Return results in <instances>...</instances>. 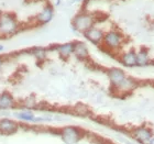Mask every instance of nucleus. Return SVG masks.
Here are the masks:
<instances>
[{"label": "nucleus", "instance_id": "obj_1", "mask_svg": "<svg viewBox=\"0 0 154 144\" xmlns=\"http://www.w3.org/2000/svg\"><path fill=\"white\" fill-rule=\"evenodd\" d=\"M127 42L128 40L125 33L117 28H111L107 30L105 33L103 44L100 47H103L107 53L111 55H118L123 51V47L127 44Z\"/></svg>", "mask_w": 154, "mask_h": 144}, {"label": "nucleus", "instance_id": "obj_2", "mask_svg": "<svg viewBox=\"0 0 154 144\" xmlns=\"http://www.w3.org/2000/svg\"><path fill=\"white\" fill-rule=\"evenodd\" d=\"M99 23V19L96 13H93L88 10H82L77 12L71 20V28L73 32L77 34H82L88 31L90 28Z\"/></svg>", "mask_w": 154, "mask_h": 144}, {"label": "nucleus", "instance_id": "obj_3", "mask_svg": "<svg viewBox=\"0 0 154 144\" xmlns=\"http://www.w3.org/2000/svg\"><path fill=\"white\" fill-rule=\"evenodd\" d=\"M20 22L11 12L0 13V38H10L19 32Z\"/></svg>", "mask_w": 154, "mask_h": 144}, {"label": "nucleus", "instance_id": "obj_4", "mask_svg": "<svg viewBox=\"0 0 154 144\" xmlns=\"http://www.w3.org/2000/svg\"><path fill=\"white\" fill-rule=\"evenodd\" d=\"M58 136L64 144H78L85 138V131L77 125L68 124L58 130Z\"/></svg>", "mask_w": 154, "mask_h": 144}, {"label": "nucleus", "instance_id": "obj_5", "mask_svg": "<svg viewBox=\"0 0 154 144\" xmlns=\"http://www.w3.org/2000/svg\"><path fill=\"white\" fill-rule=\"evenodd\" d=\"M153 135V129L146 124L138 125L131 130L132 140L138 144H148V142L151 140Z\"/></svg>", "mask_w": 154, "mask_h": 144}, {"label": "nucleus", "instance_id": "obj_6", "mask_svg": "<svg viewBox=\"0 0 154 144\" xmlns=\"http://www.w3.org/2000/svg\"><path fill=\"white\" fill-rule=\"evenodd\" d=\"M106 75L108 80H109L111 91L113 89H116L123 81V79H125V77L128 76V74L125 73V69H122L121 67H117V66H112V67L107 68Z\"/></svg>", "mask_w": 154, "mask_h": 144}, {"label": "nucleus", "instance_id": "obj_7", "mask_svg": "<svg viewBox=\"0 0 154 144\" xmlns=\"http://www.w3.org/2000/svg\"><path fill=\"white\" fill-rule=\"evenodd\" d=\"M107 30H105L103 28L98 26L97 23L96 26H94L93 28H90L88 31L84 33L83 36L88 43L95 45V46H101L103 41V36L106 33Z\"/></svg>", "mask_w": 154, "mask_h": 144}, {"label": "nucleus", "instance_id": "obj_8", "mask_svg": "<svg viewBox=\"0 0 154 144\" xmlns=\"http://www.w3.org/2000/svg\"><path fill=\"white\" fill-rule=\"evenodd\" d=\"M139 86H140L139 80L137 78H134V77L128 75L123 79V81L116 89L112 90V93H115L117 96H127L129 93H133Z\"/></svg>", "mask_w": 154, "mask_h": 144}, {"label": "nucleus", "instance_id": "obj_9", "mask_svg": "<svg viewBox=\"0 0 154 144\" xmlns=\"http://www.w3.org/2000/svg\"><path fill=\"white\" fill-rule=\"evenodd\" d=\"M20 130V123L16 119H11L9 117L0 118V134L10 136L17 134Z\"/></svg>", "mask_w": 154, "mask_h": 144}, {"label": "nucleus", "instance_id": "obj_10", "mask_svg": "<svg viewBox=\"0 0 154 144\" xmlns=\"http://www.w3.org/2000/svg\"><path fill=\"white\" fill-rule=\"evenodd\" d=\"M55 14L54 6H52L51 3H46L43 8L35 14L34 21L36 26H46L51 22Z\"/></svg>", "mask_w": 154, "mask_h": 144}, {"label": "nucleus", "instance_id": "obj_11", "mask_svg": "<svg viewBox=\"0 0 154 144\" xmlns=\"http://www.w3.org/2000/svg\"><path fill=\"white\" fill-rule=\"evenodd\" d=\"M119 63L125 68H135L137 67V50L133 47L129 48L127 51H122L118 54Z\"/></svg>", "mask_w": 154, "mask_h": 144}, {"label": "nucleus", "instance_id": "obj_12", "mask_svg": "<svg viewBox=\"0 0 154 144\" xmlns=\"http://www.w3.org/2000/svg\"><path fill=\"white\" fill-rule=\"evenodd\" d=\"M73 56L78 61H88L90 57V52L88 45L84 41H74V53H73Z\"/></svg>", "mask_w": 154, "mask_h": 144}, {"label": "nucleus", "instance_id": "obj_13", "mask_svg": "<svg viewBox=\"0 0 154 144\" xmlns=\"http://www.w3.org/2000/svg\"><path fill=\"white\" fill-rule=\"evenodd\" d=\"M53 51L56 52L62 60H68L73 56V53H74V41L54 45Z\"/></svg>", "mask_w": 154, "mask_h": 144}, {"label": "nucleus", "instance_id": "obj_14", "mask_svg": "<svg viewBox=\"0 0 154 144\" xmlns=\"http://www.w3.org/2000/svg\"><path fill=\"white\" fill-rule=\"evenodd\" d=\"M153 64L150 51L146 47H140L137 50V67L145 68Z\"/></svg>", "mask_w": 154, "mask_h": 144}, {"label": "nucleus", "instance_id": "obj_15", "mask_svg": "<svg viewBox=\"0 0 154 144\" xmlns=\"http://www.w3.org/2000/svg\"><path fill=\"white\" fill-rule=\"evenodd\" d=\"M18 106V101L13 95L9 91H3L0 93V111H7L14 109Z\"/></svg>", "mask_w": 154, "mask_h": 144}, {"label": "nucleus", "instance_id": "obj_16", "mask_svg": "<svg viewBox=\"0 0 154 144\" xmlns=\"http://www.w3.org/2000/svg\"><path fill=\"white\" fill-rule=\"evenodd\" d=\"M13 117L17 121L23 122V123H35L36 115L33 110L30 109H22L20 111H16L13 113Z\"/></svg>", "mask_w": 154, "mask_h": 144}, {"label": "nucleus", "instance_id": "obj_17", "mask_svg": "<svg viewBox=\"0 0 154 144\" xmlns=\"http://www.w3.org/2000/svg\"><path fill=\"white\" fill-rule=\"evenodd\" d=\"M29 54L32 55L38 63H43L48 57V48L43 47V46H35L30 50Z\"/></svg>", "mask_w": 154, "mask_h": 144}, {"label": "nucleus", "instance_id": "obj_18", "mask_svg": "<svg viewBox=\"0 0 154 144\" xmlns=\"http://www.w3.org/2000/svg\"><path fill=\"white\" fill-rule=\"evenodd\" d=\"M38 101L36 100L35 97L30 96L26 97V99L22 101V107L24 109H30V110H34V109L38 108Z\"/></svg>", "mask_w": 154, "mask_h": 144}, {"label": "nucleus", "instance_id": "obj_19", "mask_svg": "<svg viewBox=\"0 0 154 144\" xmlns=\"http://www.w3.org/2000/svg\"><path fill=\"white\" fill-rule=\"evenodd\" d=\"M5 63H6V60H5V57L0 55V71H2L3 66H5Z\"/></svg>", "mask_w": 154, "mask_h": 144}, {"label": "nucleus", "instance_id": "obj_20", "mask_svg": "<svg viewBox=\"0 0 154 144\" xmlns=\"http://www.w3.org/2000/svg\"><path fill=\"white\" fill-rule=\"evenodd\" d=\"M3 51H5V45L0 44V53H2Z\"/></svg>", "mask_w": 154, "mask_h": 144}, {"label": "nucleus", "instance_id": "obj_21", "mask_svg": "<svg viewBox=\"0 0 154 144\" xmlns=\"http://www.w3.org/2000/svg\"><path fill=\"white\" fill-rule=\"evenodd\" d=\"M148 144H154V135L152 136V139L148 142Z\"/></svg>", "mask_w": 154, "mask_h": 144}, {"label": "nucleus", "instance_id": "obj_22", "mask_svg": "<svg viewBox=\"0 0 154 144\" xmlns=\"http://www.w3.org/2000/svg\"><path fill=\"white\" fill-rule=\"evenodd\" d=\"M61 2H62V0H56V1H55V6H60Z\"/></svg>", "mask_w": 154, "mask_h": 144}, {"label": "nucleus", "instance_id": "obj_23", "mask_svg": "<svg viewBox=\"0 0 154 144\" xmlns=\"http://www.w3.org/2000/svg\"><path fill=\"white\" fill-rule=\"evenodd\" d=\"M72 1H73V2H79L80 0H72Z\"/></svg>", "mask_w": 154, "mask_h": 144}]
</instances>
